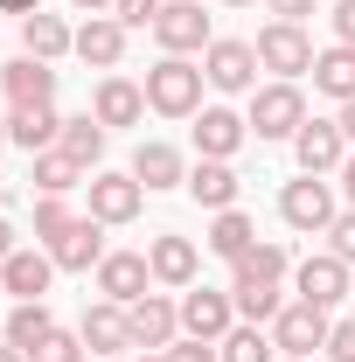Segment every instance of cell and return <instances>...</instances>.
I'll return each instance as SVG.
<instances>
[{"instance_id": "cell-48", "label": "cell", "mask_w": 355, "mask_h": 362, "mask_svg": "<svg viewBox=\"0 0 355 362\" xmlns=\"http://www.w3.org/2000/svg\"><path fill=\"white\" fill-rule=\"evenodd\" d=\"M139 362H168V349H139Z\"/></svg>"}, {"instance_id": "cell-5", "label": "cell", "mask_w": 355, "mask_h": 362, "mask_svg": "<svg viewBox=\"0 0 355 362\" xmlns=\"http://www.w3.org/2000/svg\"><path fill=\"white\" fill-rule=\"evenodd\" d=\"M175 307H181V334H195V341H223L237 327V300L216 293V286H188Z\"/></svg>"}, {"instance_id": "cell-14", "label": "cell", "mask_w": 355, "mask_h": 362, "mask_svg": "<svg viewBox=\"0 0 355 362\" xmlns=\"http://www.w3.org/2000/svg\"><path fill=\"white\" fill-rule=\"evenodd\" d=\"M98 293L119 300V307L146 300V293H153V265H146V251H105V265H98Z\"/></svg>"}, {"instance_id": "cell-27", "label": "cell", "mask_w": 355, "mask_h": 362, "mask_svg": "<svg viewBox=\"0 0 355 362\" xmlns=\"http://www.w3.org/2000/svg\"><path fill=\"white\" fill-rule=\"evenodd\" d=\"M293 272V251L286 244H251L237 265H230V286H279Z\"/></svg>"}, {"instance_id": "cell-30", "label": "cell", "mask_w": 355, "mask_h": 362, "mask_svg": "<svg viewBox=\"0 0 355 362\" xmlns=\"http://www.w3.org/2000/svg\"><path fill=\"white\" fill-rule=\"evenodd\" d=\"M49 334H56V314H49V300H21V307L7 314V341H14L21 356H35Z\"/></svg>"}, {"instance_id": "cell-19", "label": "cell", "mask_w": 355, "mask_h": 362, "mask_svg": "<svg viewBox=\"0 0 355 362\" xmlns=\"http://www.w3.org/2000/svg\"><path fill=\"white\" fill-rule=\"evenodd\" d=\"M181 188H188V202H195V209H237V188H244V181H237L230 160H195Z\"/></svg>"}, {"instance_id": "cell-17", "label": "cell", "mask_w": 355, "mask_h": 362, "mask_svg": "<svg viewBox=\"0 0 355 362\" xmlns=\"http://www.w3.org/2000/svg\"><path fill=\"white\" fill-rule=\"evenodd\" d=\"M0 90H7V105H56V70L42 56H14V63H0Z\"/></svg>"}, {"instance_id": "cell-39", "label": "cell", "mask_w": 355, "mask_h": 362, "mask_svg": "<svg viewBox=\"0 0 355 362\" xmlns=\"http://www.w3.org/2000/svg\"><path fill=\"white\" fill-rule=\"evenodd\" d=\"M327 356H334V362H355V320H334V327H327Z\"/></svg>"}, {"instance_id": "cell-26", "label": "cell", "mask_w": 355, "mask_h": 362, "mask_svg": "<svg viewBox=\"0 0 355 362\" xmlns=\"http://www.w3.org/2000/svg\"><path fill=\"white\" fill-rule=\"evenodd\" d=\"M307 77H313V90H320V98H334V105H349V98H355V49H349V42L320 49Z\"/></svg>"}, {"instance_id": "cell-22", "label": "cell", "mask_w": 355, "mask_h": 362, "mask_svg": "<svg viewBox=\"0 0 355 362\" xmlns=\"http://www.w3.org/2000/svg\"><path fill=\"white\" fill-rule=\"evenodd\" d=\"M77 56H84L91 70H119V56H126V21H119V14H91L84 28H77Z\"/></svg>"}, {"instance_id": "cell-9", "label": "cell", "mask_w": 355, "mask_h": 362, "mask_svg": "<svg viewBox=\"0 0 355 362\" xmlns=\"http://www.w3.org/2000/svg\"><path fill=\"white\" fill-rule=\"evenodd\" d=\"M293 153H300V175H342V160H349L342 119H307V126L293 133Z\"/></svg>"}, {"instance_id": "cell-37", "label": "cell", "mask_w": 355, "mask_h": 362, "mask_svg": "<svg viewBox=\"0 0 355 362\" xmlns=\"http://www.w3.org/2000/svg\"><path fill=\"white\" fill-rule=\"evenodd\" d=\"M161 7H168V0H119L112 14H119L126 28H153V21H161Z\"/></svg>"}, {"instance_id": "cell-46", "label": "cell", "mask_w": 355, "mask_h": 362, "mask_svg": "<svg viewBox=\"0 0 355 362\" xmlns=\"http://www.w3.org/2000/svg\"><path fill=\"white\" fill-rule=\"evenodd\" d=\"M342 133L355 139V98H349V105H342Z\"/></svg>"}, {"instance_id": "cell-18", "label": "cell", "mask_w": 355, "mask_h": 362, "mask_svg": "<svg viewBox=\"0 0 355 362\" xmlns=\"http://www.w3.org/2000/svg\"><path fill=\"white\" fill-rule=\"evenodd\" d=\"M293 293L313 300V307H334V300H349V265L334 251H320V258H307V265L293 272Z\"/></svg>"}, {"instance_id": "cell-21", "label": "cell", "mask_w": 355, "mask_h": 362, "mask_svg": "<svg viewBox=\"0 0 355 362\" xmlns=\"http://www.w3.org/2000/svg\"><path fill=\"white\" fill-rule=\"evenodd\" d=\"M84 349L91 356H119V349H133V327H126V307L119 300H98V307H84Z\"/></svg>"}, {"instance_id": "cell-15", "label": "cell", "mask_w": 355, "mask_h": 362, "mask_svg": "<svg viewBox=\"0 0 355 362\" xmlns=\"http://www.w3.org/2000/svg\"><path fill=\"white\" fill-rule=\"evenodd\" d=\"M91 119H98L105 133H112V126H139V119H146V84H133V77H98Z\"/></svg>"}, {"instance_id": "cell-35", "label": "cell", "mask_w": 355, "mask_h": 362, "mask_svg": "<svg viewBox=\"0 0 355 362\" xmlns=\"http://www.w3.org/2000/svg\"><path fill=\"white\" fill-rule=\"evenodd\" d=\"M28 362H84V334H70V327H56V334H49V341H42V349H35Z\"/></svg>"}, {"instance_id": "cell-45", "label": "cell", "mask_w": 355, "mask_h": 362, "mask_svg": "<svg viewBox=\"0 0 355 362\" xmlns=\"http://www.w3.org/2000/svg\"><path fill=\"white\" fill-rule=\"evenodd\" d=\"M70 7H77V14H112L119 0H70Z\"/></svg>"}, {"instance_id": "cell-11", "label": "cell", "mask_w": 355, "mask_h": 362, "mask_svg": "<svg viewBox=\"0 0 355 362\" xmlns=\"http://www.w3.org/2000/svg\"><path fill=\"white\" fill-rule=\"evenodd\" d=\"M146 265H153V286H175V293H188V286H195V272H202V251H195L181 230H153V244H146Z\"/></svg>"}, {"instance_id": "cell-43", "label": "cell", "mask_w": 355, "mask_h": 362, "mask_svg": "<svg viewBox=\"0 0 355 362\" xmlns=\"http://www.w3.org/2000/svg\"><path fill=\"white\" fill-rule=\"evenodd\" d=\"M342 195H349V209H355V153L342 160Z\"/></svg>"}, {"instance_id": "cell-52", "label": "cell", "mask_w": 355, "mask_h": 362, "mask_svg": "<svg viewBox=\"0 0 355 362\" xmlns=\"http://www.w3.org/2000/svg\"><path fill=\"white\" fill-rule=\"evenodd\" d=\"M0 202H7V181H0Z\"/></svg>"}, {"instance_id": "cell-42", "label": "cell", "mask_w": 355, "mask_h": 362, "mask_svg": "<svg viewBox=\"0 0 355 362\" xmlns=\"http://www.w3.org/2000/svg\"><path fill=\"white\" fill-rule=\"evenodd\" d=\"M14 251H21V244H14V223H7V216H0V265H7V258H14Z\"/></svg>"}, {"instance_id": "cell-29", "label": "cell", "mask_w": 355, "mask_h": 362, "mask_svg": "<svg viewBox=\"0 0 355 362\" xmlns=\"http://www.w3.org/2000/svg\"><path fill=\"white\" fill-rule=\"evenodd\" d=\"M105 139H112V133H105L91 112H77V119H63V139H56V146H63V153H70L84 175H98V160H105Z\"/></svg>"}, {"instance_id": "cell-38", "label": "cell", "mask_w": 355, "mask_h": 362, "mask_svg": "<svg viewBox=\"0 0 355 362\" xmlns=\"http://www.w3.org/2000/svg\"><path fill=\"white\" fill-rule=\"evenodd\" d=\"M168 362H223L216 341H195V334H181L175 349H168Z\"/></svg>"}, {"instance_id": "cell-10", "label": "cell", "mask_w": 355, "mask_h": 362, "mask_svg": "<svg viewBox=\"0 0 355 362\" xmlns=\"http://www.w3.org/2000/svg\"><path fill=\"white\" fill-rule=\"evenodd\" d=\"M84 188H91V216H98V223H133L139 209H146V188L133 181V168H126V175L98 168V175L84 181Z\"/></svg>"}, {"instance_id": "cell-1", "label": "cell", "mask_w": 355, "mask_h": 362, "mask_svg": "<svg viewBox=\"0 0 355 362\" xmlns=\"http://www.w3.org/2000/svg\"><path fill=\"white\" fill-rule=\"evenodd\" d=\"M202 63H188V56H161L153 70H146V112H161V119H195L202 112Z\"/></svg>"}, {"instance_id": "cell-12", "label": "cell", "mask_w": 355, "mask_h": 362, "mask_svg": "<svg viewBox=\"0 0 355 362\" xmlns=\"http://www.w3.org/2000/svg\"><path fill=\"white\" fill-rule=\"evenodd\" d=\"M126 327H133V349H175L181 341V307L168 293H146L126 307Z\"/></svg>"}, {"instance_id": "cell-41", "label": "cell", "mask_w": 355, "mask_h": 362, "mask_svg": "<svg viewBox=\"0 0 355 362\" xmlns=\"http://www.w3.org/2000/svg\"><path fill=\"white\" fill-rule=\"evenodd\" d=\"M272 21H300V14H313V0H265Z\"/></svg>"}, {"instance_id": "cell-7", "label": "cell", "mask_w": 355, "mask_h": 362, "mask_svg": "<svg viewBox=\"0 0 355 362\" xmlns=\"http://www.w3.org/2000/svg\"><path fill=\"white\" fill-rule=\"evenodd\" d=\"M153 42L168 49V56H195V49H209V14H202V0H168L161 7V21H153Z\"/></svg>"}, {"instance_id": "cell-24", "label": "cell", "mask_w": 355, "mask_h": 362, "mask_svg": "<svg viewBox=\"0 0 355 362\" xmlns=\"http://www.w3.org/2000/svg\"><path fill=\"white\" fill-rule=\"evenodd\" d=\"M77 49V28L63 21V14H28L21 21V56H42V63H63Z\"/></svg>"}, {"instance_id": "cell-44", "label": "cell", "mask_w": 355, "mask_h": 362, "mask_svg": "<svg viewBox=\"0 0 355 362\" xmlns=\"http://www.w3.org/2000/svg\"><path fill=\"white\" fill-rule=\"evenodd\" d=\"M0 7H7V14H21V21H28V14H42V0H0Z\"/></svg>"}, {"instance_id": "cell-49", "label": "cell", "mask_w": 355, "mask_h": 362, "mask_svg": "<svg viewBox=\"0 0 355 362\" xmlns=\"http://www.w3.org/2000/svg\"><path fill=\"white\" fill-rule=\"evenodd\" d=\"M0 146H14V139H7V119H0Z\"/></svg>"}, {"instance_id": "cell-2", "label": "cell", "mask_w": 355, "mask_h": 362, "mask_svg": "<svg viewBox=\"0 0 355 362\" xmlns=\"http://www.w3.org/2000/svg\"><path fill=\"white\" fill-rule=\"evenodd\" d=\"M258 70H279V84H293V77H307L313 70V56L320 49L307 42V28L300 21H272V28H258Z\"/></svg>"}, {"instance_id": "cell-51", "label": "cell", "mask_w": 355, "mask_h": 362, "mask_svg": "<svg viewBox=\"0 0 355 362\" xmlns=\"http://www.w3.org/2000/svg\"><path fill=\"white\" fill-rule=\"evenodd\" d=\"M286 362H313V356H286Z\"/></svg>"}, {"instance_id": "cell-20", "label": "cell", "mask_w": 355, "mask_h": 362, "mask_svg": "<svg viewBox=\"0 0 355 362\" xmlns=\"http://www.w3.org/2000/svg\"><path fill=\"white\" fill-rule=\"evenodd\" d=\"M133 181L146 188V195H161V188H181V181H188V160H181L168 139H139V153H133Z\"/></svg>"}, {"instance_id": "cell-34", "label": "cell", "mask_w": 355, "mask_h": 362, "mask_svg": "<svg viewBox=\"0 0 355 362\" xmlns=\"http://www.w3.org/2000/svg\"><path fill=\"white\" fill-rule=\"evenodd\" d=\"M77 223V216H70V202H63V195H35V237H63V230Z\"/></svg>"}, {"instance_id": "cell-28", "label": "cell", "mask_w": 355, "mask_h": 362, "mask_svg": "<svg viewBox=\"0 0 355 362\" xmlns=\"http://www.w3.org/2000/svg\"><path fill=\"white\" fill-rule=\"evenodd\" d=\"M202 244L216 251L223 265H237V258H244V251L258 244V223H251L244 209H216V223H209V237H202Z\"/></svg>"}, {"instance_id": "cell-31", "label": "cell", "mask_w": 355, "mask_h": 362, "mask_svg": "<svg viewBox=\"0 0 355 362\" xmlns=\"http://www.w3.org/2000/svg\"><path fill=\"white\" fill-rule=\"evenodd\" d=\"M35 195H70V188H84V168H77V160H70V153H63V146H49V153H35Z\"/></svg>"}, {"instance_id": "cell-23", "label": "cell", "mask_w": 355, "mask_h": 362, "mask_svg": "<svg viewBox=\"0 0 355 362\" xmlns=\"http://www.w3.org/2000/svg\"><path fill=\"white\" fill-rule=\"evenodd\" d=\"M49 279H56V258H49V251H14V258L0 265V293H14V300H42Z\"/></svg>"}, {"instance_id": "cell-50", "label": "cell", "mask_w": 355, "mask_h": 362, "mask_svg": "<svg viewBox=\"0 0 355 362\" xmlns=\"http://www.w3.org/2000/svg\"><path fill=\"white\" fill-rule=\"evenodd\" d=\"M223 7H251V0H223Z\"/></svg>"}, {"instance_id": "cell-13", "label": "cell", "mask_w": 355, "mask_h": 362, "mask_svg": "<svg viewBox=\"0 0 355 362\" xmlns=\"http://www.w3.org/2000/svg\"><path fill=\"white\" fill-rule=\"evenodd\" d=\"M105 230H112V223H98V216H77L63 237H49L42 251L56 258V272H98V265H105Z\"/></svg>"}, {"instance_id": "cell-32", "label": "cell", "mask_w": 355, "mask_h": 362, "mask_svg": "<svg viewBox=\"0 0 355 362\" xmlns=\"http://www.w3.org/2000/svg\"><path fill=\"white\" fill-rule=\"evenodd\" d=\"M216 349H223V362H279V341H272L265 327H251V320H244V327H230Z\"/></svg>"}, {"instance_id": "cell-36", "label": "cell", "mask_w": 355, "mask_h": 362, "mask_svg": "<svg viewBox=\"0 0 355 362\" xmlns=\"http://www.w3.org/2000/svg\"><path fill=\"white\" fill-rule=\"evenodd\" d=\"M327 237H334V244H327V251H334V258H342V265L355 272V209H342V216H334V223H327Z\"/></svg>"}, {"instance_id": "cell-47", "label": "cell", "mask_w": 355, "mask_h": 362, "mask_svg": "<svg viewBox=\"0 0 355 362\" xmlns=\"http://www.w3.org/2000/svg\"><path fill=\"white\" fill-rule=\"evenodd\" d=\"M0 362H28V356H21V349H14V341H0Z\"/></svg>"}, {"instance_id": "cell-6", "label": "cell", "mask_w": 355, "mask_h": 362, "mask_svg": "<svg viewBox=\"0 0 355 362\" xmlns=\"http://www.w3.org/2000/svg\"><path fill=\"white\" fill-rule=\"evenodd\" d=\"M202 77H209V90H258V49L237 35H216L202 49Z\"/></svg>"}, {"instance_id": "cell-4", "label": "cell", "mask_w": 355, "mask_h": 362, "mask_svg": "<svg viewBox=\"0 0 355 362\" xmlns=\"http://www.w3.org/2000/svg\"><path fill=\"white\" fill-rule=\"evenodd\" d=\"M279 216H286V223L293 230H327L334 223V216H342V209H334V188H327V175H300V181H286V188H279Z\"/></svg>"}, {"instance_id": "cell-33", "label": "cell", "mask_w": 355, "mask_h": 362, "mask_svg": "<svg viewBox=\"0 0 355 362\" xmlns=\"http://www.w3.org/2000/svg\"><path fill=\"white\" fill-rule=\"evenodd\" d=\"M230 300H237V320H251V327L279 320V307H286V293H279V286H230Z\"/></svg>"}, {"instance_id": "cell-40", "label": "cell", "mask_w": 355, "mask_h": 362, "mask_svg": "<svg viewBox=\"0 0 355 362\" xmlns=\"http://www.w3.org/2000/svg\"><path fill=\"white\" fill-rule=\"evenodd\" d=\"M327 21H334V42L355 49V0H334V14H327Z\"/></svg>"}, {"instance_id": "cell-25", "label": "cell", "mask_w": 355, "mask_h": 362, "mask_svg": "<svg viewBox=\"0 0 355 362\" xmlns=\"http://www.w3.org/2000/svg\"><path fill=\"white\" fill-rule=\"evenodd\" d=\"M7 139H14V146H28V153H49V146L63 139L56 105H14V112H7Z\"/></svg>"}, {"instance_id": "cell-3", "label": "cell", "mask_w": 355, "mask_h": 362, "mask_svg": "<svg viewBox=\"0 0 355 362\" xmlns=\"http://www.w3.org/2000/svg\"><path fill=\"white\" fill-rule=\"evenodd\" d=\"M251 133L258 139H293L300 126H307V98H300V84H265L251 90Z\"/></svg>"}, {"instance_id": "cell-8", "label": "cell", "mask_w": 355, "mask_h": 362, "mask_svg": "<svg viewBox=\"0 0 355 362\" xmlns=\"http://www.w3.org/2000/svg\"><path fill=\"white\" fill-rule=\"evenodd\" d=\"M327 307H313V300H286L279 320H272V341L286 349V356H313V349H327Z\"/></svg>"}, {"instance_id": "cell-16", "label": "cell", "mask_w": 355, "mask_h": 362, "mask_svg": "<svg viewBox=\"0 0 355 362\" xmlns=\"http://www.w3.org/2000/svg\"><path fill=\"white\" fill-rule=\"evenodd\" d=\"M244 139H251V119H237L230 105H202L195 112V153L202 160H230Z\"/></svg>"}]
</instances>
